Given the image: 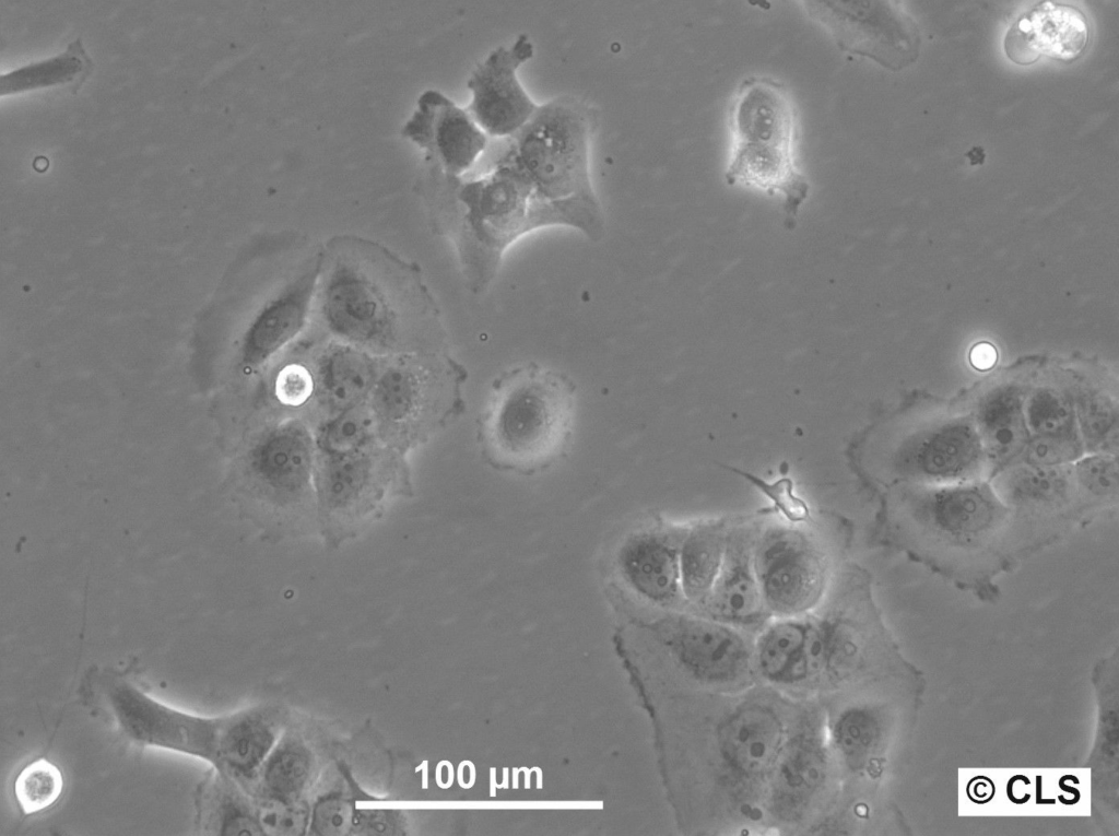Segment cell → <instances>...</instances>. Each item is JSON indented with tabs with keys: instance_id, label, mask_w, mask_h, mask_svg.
Segmentation results:
<instances>
[{
	"instance_id": "7",
	"label": "cell",
	"mask_w": 1119,
	"mask_h": 836,
	"mask_svg": "<svg viewBox=\"0 0 1119 836\" xmlns=\"http://www.w3.org/2000/svg\"><path fill=\"white\" fill-rule=\"evenodd\" d=\"M784 744L782 716L768 700L751 698L723 716L717 747L723 787L735 802L750 803L769 784Z\"/></svg>"
},
{
	"instance_id": "38",
	"label": "cell",
	"mask_w": 1119,
	"mask_h": 836,
	"mask_svg": "<svg viewBox=\"0 0 1119 836\" xmlns=\"http://www.w3.org/2000/svg\"><path fill=\"white\" fill-rule=\"evenodd\" d=\"M354 804L342 794L321 797L310 812L309 831L316 835L341 836L354 831Z\"/></svg>"
},
{
	"instance_id": "28",
	"label": "cell",
	"mask_w": 1119,
	"mask_h": 836,
	"mask_svg": "<svg viewBox=\"0 0 1119 836\" xmlns=\"http://www.w3.org/2000/svg\"><path fill=\"white\" fill-rule=\"evenodd\" d=\"M91 70L92 62L78 39L57 57L2 75L1 94L73 81L80 85Z\"/></svg>"
},
{
	"instance_id": "11",
	"label": "cell",
	"mask_w": 1119,
	"mask_h": 836,
	"mask_svg": "<svg viewBox=\"0 0 1119 836\" xmlns=\"http://www.w3.org/2000/svg\"><path fill=\"white\" fill-rule=\"evenodd\" d=\"M891 467L914 485L966 482L987 472L977 431L964 421L938 424L905 439L893 452Z\"/></svg>"
},
{
	"instance_id": "27",
	"label": "cell",
	"mask_w": 1119,
	"mask_h": 836,
	"mask_svg": "<svg viewBox=\"0 0 1119 836\" xmlns=\"http://www.w3.org/2000/svg\"><path fill=\"white\" fill-rule=\"evenodd\" d=\"M837 620L809 621L805 638L784 684L818 678L848 656V632Z\"/></svg>"
},
{
	"instance_id": "10",
	"label": "cell",
	"mask_w": 1119,
	"mask_h": 836,
	"mask_svg": "<svg viewBox=\"0 0 1119 836\" xmlns=\"http://www.w3.org/2000/svg\"><path fill=\"white\" fill-rule=\"evenodd\" d=\"M533 55L529 36L520 34L508 47L491 51L471 73L466 108L487 137L510 138L538 108L518 78L519 68Z\"/></svg>"
},
{
	"instance_id": "36",
	"label": "cell",
	"mask_w": 1119,
	"mask_h": 836,
	"mask_svg": "<svg viewBox=\"0 0 1119 836\" xmlns=\"http://www.w3.org/2000/svg\"><path fill=\"white\" fill-rule=\"evenodd\" d=\"M257 820L263 834L298 836L309 827L310 813L297 800L267 797L260 803Z\"/></svg>"
},
{
	"instance_id": "12",
	"label": "cell",
	"mask_w": 1119,
	"mask_h": 836,
	"mask_svg": "<svg viewBox=\"0 0 1119 836\" xmlns=\"http://www.w3.org/2000/svg\"><path fill=\"white\" fill-rule=\"evenodd\" d=\"M402 134L424 150L449 179L467 173L487 145V136L467 108L436 90L420 96Z\"/></svg>"
},
{
	"instance_id": "8",
	"label": "cell",
	"mask_w": 1119,
	"mask_h": 836,
	"mask_svg": "<svg viewBox=\"0 0 1119 836\" xmlns=\"http://www.w3.org/2000/svg\"><path fill=\"white\" fill-rule=\"evenodd\" d=\"M908 499L914 523L928 537L955 547H976L1005 523L1010 508L991 484L971 480L916 485Z\"/></svg>"
},
{
	"instance_id": "19",
	"label": "cell",
	"mask_w": 1119,
	"mask_h": 836,
	"mask_svg": "<svg viewBox=\"0 0 1119 836\" xmlns=\"http://www.w3.org/2000/svg\"><path fill=\"white\" fill-rule=\"evenodd\" d=\"M311 438L298 421L272 428L256 449L260 483L276 506H295L305 497L310 479Z\"/></svg>"
},
{
	"instance_id": "20",
	"label": "cell",
	"mask_w": 1119,
	"mask_h": 836,
	"mask_svg": "<svg viewBox=\"0 0 1119 836\" xmlns=\"http://www.w3.org/2000/svg\"><path fill=\"white\" fill-rule=\"evenodd\" d=\"M684 533L640 532L620 552L619 564L627 578L655 601L670 603L682 593L680 549Z\"/></svg>"
},
{
	"instance_id": "42",
	"label": "cell",
	"mask_w": 1119,
	"mask_h": 836,
	"mask_svg": "<svg viewBox=\"0 0 1119 836\" xmlns=\"http://www.w3.org/2000/svg\"><path fill=\"white\" fill-rule=\"evenodd\" d=\"M398 828V819L390 812H356L354 829L362 833L374 835L396 834Z\"/></svg>"
},
{
	"instance_id": "1",
	"label": "cell",
	"mask_w": 1119,
	"mask_h": 836,
	"mask_svg": "<svg viewBox=\"0 0 1119 836\" xmlns=\"http://www.w3.org/2000/svg\"><path fill=\"white\" fill-rule=\"evenodd\" d=\"M456 182L461 204L459 250L474 293L487 290L506 251L531 232L565 226L591 242L604 236L601 203L551 202L538 193L514 164L500 157L485 176Z\"/></svg>"
},
{
	"instance_id": "32",
	"label": "cell",
	"mask_w": 1119,
	"mask_h": 836,
	"mask_svg": "<svg viewBox=\"0 0 1119 836\" xmlns=\"http://www.w3.org/2000/svg\"><path fill=\"white\" fill-rule=\"evenodd\" d=\"M372 419V414L358 405L342 411L321 428L318 444L329 456L358 452L370 437Z\"/></svg>"
},
{
	"instance_id": "37",
	"label": "cell",
	"mask_w": 1119,
	"mask_h": 836,
	"mask_svg": "<svg viewBox=\"0 0 1119 836\" xmlns=\"http://www.w3.org/2000/svg\"><path fill=\"white\" fill-rule=\"evenodd\" d=\"M1083 446L1091 454H1110L1117 446L1116 411L1103 399L1089 400L1081 408Z\"/></svg>"
},
{
	"instance_id": "16",
	"label": "cell",
	"mask_w": 1119,
	"mask_h": 836,
	"mask_svg": "<svg viewBox=\"0 0 1119 836\" xmlns=\"http://www.w3.org/2000/svg\"><path fill=\"white\" fill-rule=\"evenodd\" d=\"M1088 23L1076 8L1044 1L1024 13L1004 38L1006 56L1015 63L1029 64L1040 57L1072 61L1088 43Z\"/></svg>"
},
{
	"instance_id": "41",
	"label": "cell",
	"mask_w": 1119,
	"mask_h": 836,
	"mask_svg": "<svg viewBox=\"0 0 1119 836\" xmlns=\"http://www.w3.org/2000/svg\"><path fill=\"white\" fill-rule=\"evenodd\" d=\"M757 485L774 501L777 507L790 521H800L806 517L808 508L805 507V504L801 501L791 502L780 497L792 495V490L790 488V482L788 480L781 479L773 484L757 481Z\"/></svg>"
},
{
	"instance_id": "39",
	"label": "cell",
	"mask_w": 1119,
	"mask_h": 836,
	"mask_svg": "<svg viewBox=\"0 0 1119 836\" xmlns=\"http://www.w3.org/2000/svg\"><path fill=\"white\" fill-rule=\"evenodd\" d=\"M1084 454L1080 436L1034 437L1028 440L1017 462L1035 466H1067L1074 463Z\"/></svg>"
},
{
	"instance_id": "23",
	"label": "cell",
	"mask_w": 1119,
	"mask_h": 836,
	"mask_svg": "<svg viewBox=\"0 0 1119 836\" xmlns=\"http://www.w3.org/2000/svg\"><path fill=\"white\" fill-rule=\"evenodd\" d=\"M976 422L987 472L994 475L1020 460L1028 436L1024 408L1015 391L989 395L978 407Z\"/></svg>"
},
{
	"instance_id": "2",
	"label": "cell",
	"mask_w": 1119,
	"mask_h": 836,
	"mask_svg": "<svg viewBox=\"0 0 1119 836\" xmlns=\"http://www.w3.org/2000/svg\"><path fill=\"white\" fill-rule=\"evenodd\" d=\"M99 697L120 733L139 746H155L207 761L236 779L254 777L274 749L275 728L256 709L202 717L164 705L114 673L98 679Z\"/></svg>"
},
{
	"instance_id": "13",
	"label": "cell",
	"mask_w": 1119,
	"mask_h": 836,
	"mask_svg": "<svg viewBox=\"0 0 1119 836\" xmlns=\"http://www.w3.org/2000/svg\"><path fill=\"white\" fill-rule=\"evenodd\" d=\"M798 3L840 51L894 68L896 25L893 11L884 7L885 2L805 0Z\"/></svg>"
},
{
	"instance_id": "30",
	"label": "cell",
	"mask_w": 1119,
	"mask_h": 836,
	"mask_svg": "<svg viewBox=\"0 0 1119 836\" xmlns=\"http://www.w3.org/2000/svg\"><path fill=\"white\" fill-rule=\"evenodd\" d=\"M260 769L268 797L297 800L310 781L314 763L303 743L287 741L271 751Z\"/></svg>"
},
{
	"instance_id": "4",
	"label": "cell",
	"mask_w": 1119,
	"mask_h": 836,
	"mask_svg": "<svg viewBox=\"0 0 1119 836\" xmlns=\"http://www.w3.org/2000/svg\"><path fill=\"white\" fill-rule=\"evenodd\" d=\"M576 386L567 374L537 362L509 367L492 385L480 435L491 460L530 470L554 461L573 435Z\"/></svg>"
},
{
	"instance_id": "18",
	"label": "cell",
	"mask_w": 1119,
	"mask_h": 836,
	"mask_svg": "<svg viewBox=\"0 0 1119 836\" xmlns=\"http://www.w3.org/2000/svg\"><path fill=\"white\" fill-rule=\"evenodd\" d=\"M318 270L315 266L301 274L254 318L240 346L245 369L261 367L299 334L310 309Z\"/></svg>"
},
{
	"instance_id": "40",
	"label": "cell",
	"mask_w": 1119,
	"mask_h": 836,
	"mask_svg": "<svg viewBox=\"0 0 1119 836\" xmlns=\"http://www.w3.org/2000/svg\"><path fill=\"white\" fill-rule=\"evenodd\" d=\"M316 388L310 370L301 364H288L276 375L274 393L280 402L298 407L307 402Z\"/></svg>"
},
{
	"instance_id": "35",
	"label": "cell",
	"mask_w": 1119,
	"mask_h": 836,
	"mask_svg": "<svg viewBox=\"0 0 1119 836\" xmlns=\"http://www.w3.org/2000/svg\"><path fill=\"white\" fill-rule=\"evenodd\" d=\"M1025 420L1034 437H1074V417L1068 402L1053 392H1039L1028 401Z\"/></svg>"
},
{
	"instance_id": "26",
	"label": "cell",
	"mask_w": 1119,
	"mask_h": 836,
	"mask_svg": "<svg viewBox=\"0 0 1119 836\" xmlns=\"http://www.w3.org/2000/svg\"><path fill=\"white\" fill-rule=\"evenodd\" d=\"M729 529L722 522H705L685 531L680 549L682 594L703 604L721 569Z\"/></svg>"
},
{
	"instance_id": "21",
	"label": "cell",
	"mask_w": 1119,
	"mask_h": 836,
	"mask_svg": "<svg viewBox=\"0 0 1119 836\" xmlns=\"http://www.w3.org/2000/svg\"><path fill=\"white\" fill-rule=\"evenodd\" d=\"M373 411L387 428L409 427L427 410L429 402L445 409L456 404L459 387H428L410 367L393 366L380 375L372 390Z\"/></svg>"
},
{
	"instance_id": "22",
	"label": "cell",
	"mask_w": 1119,
	"mask_h": 836,
	"mask_svg": "<svg viewBox=\"0 0 1119 836\" xmlns=\"http://www.w3.org/2000/svg\"><path fill=\"white\" fill-rule=\"evenodd\" d=\"M1072 464L1015 462L996 473L991 486L1009 508L1060 509L1077 496Z\"/></svg>"
},
{
	"instance_id": "33",
	"label": "cell",
	"mask_w": 1119,
	"mask_h": 836,
	"mask_svg": "<svg viewBox=\"0 0 1119 836\" xmlns=\"http://www.w3.org/2000/svg\"><path fill=\"white\" fill-rule=\"evenodd\" d=\"M832 734L844 765L851 770L860 769L873 740L870 715L860 708H847L837 717Z\"/></svg>"
},
{
	"instance_id": "43",
	"label": "cell",
	"mask_w": 1119,
	"mask_h": 836,
	"mask_svg": "<svg viewBox=\"0 0 1119 836\" xmlns=\"http://www.w3.org/2000/svg\"><path fill=\"white\" fill-rule=\"evenodd\" d=\"M997 356L996 348L992 344L981 342L973 346L969 353V361L976 369L988 370L996 364Z\"/></svg>"
},
{
	"instance_id": "24",
	"label": "cell",
	"mask_w": 1119,
	"mask_h": 836,
	"mask_svg": "<svg viewBox=\"0 0 1119 836\" xmlns=\"http://www.w3.org/2000/svg\"><path fill=\"white\" fill-rule=\"evenodd\" d=\"M380 467L366 452L329 456L319 473L325 507L333 515H350L375 497L381 485Z\"/></svg>"
},
{
	"instance_id": "6",
	"label": "cell",
	"mask_w": 1119,
	"mask_h": 836,
	"mask_svg": "<svg viewBox=\"0 0 1119 836\" xmlns=\"http://www.w3.org/2000/svg\"><path fill=\"white\" fill-rule=\"evenodd\" d=\"M753 560L770 615L796 617L821 600L828 576L825 552L806 531L771 526L755 535Z\"/></svg>"
},
{
	"instance_id": "15",
	"label": "cell",
	"mask_w": 1119,
	"mask_h": 836,
	"mask_svg": "<svg viewBox=\"0 0 1119 836\" xmlns=\"http://www.w3.org/2000/svg\"><path fill=\"white\" fill-rule=\"evenodd\" d=\"M684 667L700 682L731 684L751 668L752 651L737 627L714 619L683 617L672 637Z\"/></svg>"
},
{
	"instance_id": "17",
	"label": "cell",
	"mask_w": 1119,
	"mask_h": 836,
	"mask_svg": "<svg viewBox=\"0 0 1119 836\" xmlns=\"http://www.w3.org/2000/svg\"><path fill=\"white\" fill-rule=\"evenodd\" d=\"M754 540L750 529H729L721 569L702 604L710 619L747 628L770 616L755 573Z\"/></svg>"
},
{
	"instance_id": "34",
	"label": "cell",
	"mask_w": 1119,
	"mask_h": 836,
	"mask_svg": "<svg viewBox=\"0 0 1119 836\" xmlns=\"http://www.w3.org/2000/svg\"><path fill=\"white\" fill-rule=\"evenodd\" d=\"M1077 495L1110 502L1118 495V462L1110 454L1082 456L1073 464Z\"/></svg>"
},
{
	"instance_id": "29",
	"label": "cell",
	"mask_w": 1119,
	"mask_h": 836,
	"mask_svg": "<svg viewBox=\"0 0 1119 836\" xmlns=\"http://www.w3.org/2000/svg\"><path fill=\"white\" fill-rule=\"evenodd\" d=\"M808 622L796 617H782L762 633L756 644L755 658L765 679L774 683H785L803 645Z\"/></svg>"
},
{
	"instance_id": "5",
	"label": "cell",
	"mask_w": 1119,
	"mask_h": 836,
	"mask_svg": "<svg viewBox=\"0 0 1119 836\" xmlns=\"http://www.w3.org/2000/svg\"><path fill=\"white\" fill-rule=\"evenodd\" d=\"M592 108L563 95L538 105L500 158L514 164L544 199L556 203L599 204L590 169Z\"/></svg>"
},
{
	"instance_id": "3",
	"label": "cell",
	"mask_w": 1119,
	"mask_h": 836,
	"mask_svg": "<svg viewBox=\"0 0 1119 836\" xmlns=\"http://www.w3.org/2000/svg\"><path fill=\"white\" fill-rule=\"evenodd\" d=\"M728 152L723 181L781 201L786 226H794L810 193L799 164L800 117L779 80L751 74L733 91L728 113Z\"/></svg>"
},
{
	"instance_id": "25",
	"label": "cell",
	"mask_w": 1119,
	"mask_h": 836,
	"mask_svg": "<svg viewBox=\"0 0 1119 836\" xmlns=\"http://www.w3.org/2000/svg\"><path fill=\"white\" fill-rule=\"evenodd\" d=\"M376 366L360 349L338 345L321 357L318 385L328 405L338 413L357 407L372 392L377 380Z\"/></svg>"
},
{
	"instance_id": "31",
	"label": "cell",
	"mask_w": 1119,
	"mask_h": 836,
	"mask_svg": "<svg viewBox=\"0 0 1119 836\" xmlns=\"http://www.w3.org/2000/svg\"><path fill=\"white\" fill-rule=\"evenodd\" d=\"M63 790V777L58 766L46 758L26 765L14 781V794L25 815L52 805Z\"/></svg>"
},
{
	"instance_id": "14",
	"label": "cell",
	"mask_w": 1119,
	"mask_h": 836,
	"mask_svg": "<svg viewBox=\"0 0 1119 836\" xmlns=\"http://www.w3.org/2000/svg\"><path fill=\"white\" fill-rule=\"evenodd\" d=\"M820 722L809 716L785 742L769 780V809L782 821H797L824 785L827 752Z\"/></svg>"
},
{
	"instance_id": "9",
	"label": "cell",
	"mask_w": 1119,
	"mask_h": 836,
	"mask_svg": "<svg viewBox=\"0 0 1119 836\" xmlns=\"http://www.w3.org/2000/svg\"><path fill=\"white\" fill-rule=\"evenodd\" d=\"M321 313L328 329L353 344L386 349L396 342L398 319L390 298L353 259L333 262L322 284Z\"/></svg>"
}]
</instances>
